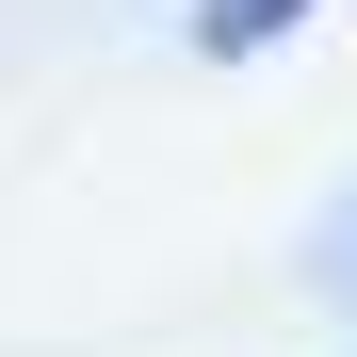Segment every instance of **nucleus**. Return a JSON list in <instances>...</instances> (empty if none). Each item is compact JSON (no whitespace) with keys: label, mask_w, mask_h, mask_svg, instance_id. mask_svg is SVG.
<instances>
[{"label":"nucleus","mask_w":357,"mask_h":357,"mask_svg":"<svg viewBox=\"0 0 357 357\" xmlns=\"http://www.w3.org/2000/svg\"><path fill=\"white\" fill-rule=\"evenodd\" d=\"M292 17H309V0H195V49H211V66H244V49H276Z\"/></svg>","instance_id":"f257e3e1"},{"label":"nucleus","mask_w":357,"mask_h":357,"mask_svg":"<svg viewBox=\"0 0 357 357\" xmlns=\"http://www.w3.org/2000/svg\"><path fill=\"white\" fill-rule=\"evenodd\" d=\"M325 276H341V292H357V211H341V244H325Z\"/></svg>","instance_id":"f03ea898"}]
</instances>
